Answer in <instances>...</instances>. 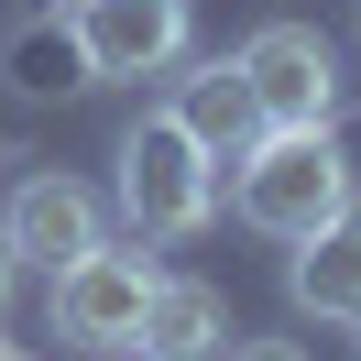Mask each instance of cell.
Wrapping results in <instances>:
<instances>
[{"instance_id":"9c48e42d","label":"cell","mask_w":361,"mask_h":361,"mask_svg":"<svg viewBox=\"0 0 361 361\" xmlns=\"http://www.w3.org/2000/svg\"><path fill=\"white\" fill-rule=\"evenodd\" d=\"M285 295H295L307 317H329V329H361V208H350L339 230H317V241H295Z\"/></svg>"},{"instance_id":"8992f818","label":"cell","mask_w":361,"mask_h":361,"mask_svg":"<svg viewBox=\"0 0 361 361\" xmlns=\"http://www.w3.org/2000/svg\"><path fill=\"white\" fill-rule=\"evenodd\" d=\"M0 241H11V263L66 274V263H88V252L110 241V219H99V197H88L77 176H23L11 208H0Z\"/></svg>"},{"instance_id":"52a82bcc","label":"cell","mask_w":361,"mask_h":361,"mask_svg":"<svg viewBox=\"0 0 361 361\" xmlns=\"http://www.w3.org/2000/svg\"><path fill=\"white\" fill-rule=\"evenodd\" d=\"M176 121L197 132L208 164H241L252 142H263V110H252V88H241V66H230V55H208V66L176 77Z\"/></svg>"},{"instance_id":"7c38bea8","label":"cell","mask_w":361,"mask_h":361,"mask_svg":"<svg viewBox=\"0 0 361 361\" xmlns=\"http://www.w3.org/2000/svg\"><path fill=\"white\" fill-rule=\"evenodd\" d=\"M11 285H23V263H11V241H0V307H11Z\"/></svg>"},{"instance_id":"4fadbf2b","label":"cell","mask_w":361,"mask_h":361,"mask_svg":"<svg viewBox=\"0 0 361 361\" xmlns=\"http://www.w3.org/2000/svg\"><path fill=\"white\" fill-rule=\"evenodd\" d=\"M0 361H33V350H11V339H0Z\"/></svg>"},{"instance_id":"5b68a950","label":"cell","mask_w":361,"mask_h":361,"mask_svg":"<svg viewBox=\"0 0 361 361\" xmlns=\"http://www.w3.org/2000/svg\"><path fill=\"white\" fill-rule=\"evenodd\" d=\"M88 77H164L186 66V0H66Z\"/></svg>"},{"instance_id":"7a4b0ae2","label":"cell","mask_w":361,"mask_h":361,"mask_svg":"<svg viewBox=\"0 0 361 361\" xmlns=\"http://www.w3.org/2000/svg\"><path fill=\"white\" fill-rule=\"evenodd\" d=\"M121 219H132V241H197L208 219H219V164L197 154V132H186L176 110H142L132 132H121V176H110Z\"/></svg>"},{"instance_id":"8fae6325","label":"cell","mask_w":361,"mask_h":361,"mask_svg":"<svg viewBox=\"0 0 361 361\" xmlns=\"http://www.w3.org/2000/svg\"><path fill=\"white\" fill-rule=\"evenodd\" d=\"M219 361H307L295 339H241V350H219Z\"/></svg>"},{"instance_id":"6da1fadb","label":"cell","mask_w":361,"mask_h":361,"mask_svg":"<svg viewBox=\"0 0 361 361\" xmlns=\"http://www.w3.org/2000/svg\"><path fill=\"white\" fill-rule=\"evenodd\" d=\"M230 208H241L263 241H317V230H339L361 208V176L350 154H339V132H263L241 154V186H230Z\"/></svg>"},{"instance_id":"3957f363","label":"cell","mask_w":361,"mask_h":361,"mask_svg":"<svg viewBox=\"0 0 361 361\" xmlns=\"http://www.w3.org/2000/svg\"><path fill=\"white\" fill-rule=\"evenodd\" d=\"M154 252H121V241H99L88 263H66L55 274V339L66 350H88V361H132L142 350V307H154Z\"/></svg>"},{"instance_id":"277c9868","label":"cell","mask_w":361,"mask_h":361,"mask_svg":"<svg viewBox=\"0 0 361 361\" xmlns=\"http://www.w3.org/2000/svg\"><path fill=\"white\" fill-rule=\"evenodd\" d=\"M241 88H252V110H263V132H339V44L317 23H263L241 55Z\"/></svg>"},{"instance_id":"30bf717a","label":"cell","mask_w":361,"mask_h":361,"mask_svg":"<svg viewBox=\"0 0 361 361\" xmlns=\"http://www.w3.org/2000/svg\"><path fill=\"white\" fill-rule=\"evenodd\" d=\"M11 88H23V99H66V88H88V55H77V33H66V23L11 33Z\"/></svg>"},{"instance_id":"ba28073f","label":"cell","mask_w":361,"mask_h":361,"mask_svg":"<svg viewBox=\"0 0 361 361\" xmlns=\"http://www.w3.org/2000/svg\"><path fill=\"white\" fill-rule=\"evenodd\" d=\"M219 350H230V307H219V285L164 274L154 307H142V350H132V361H219Z\"/></svg>"}]
</instances>
